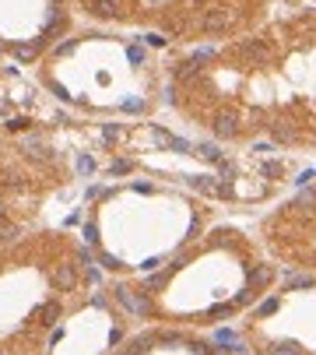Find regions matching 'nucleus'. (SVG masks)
<instances>
[{
  "instance_id": "39448f33",
  "label": "nucleus",
  "mask_w": 316,
  "mask_h": 355,
  "mask_svg": "<svg viewBox=\"0 0 316 355\" xmlns=\"http://www.w3.org/2000/svg\"><path fill=\"white\" fill-rule=\"evenodd\" d=\"M102 268L78 229L42 225L0 246V355H39L64 338L81 302H95Z\"/></svg>"
},
{
  "instance_id": "f03ea898",
  "label": "nucleus",
  "mask_w": 316,
  "mask_h": 355,
  "mask_svg": "<svg viewBox=\"0 0 316 355\" xmlns=\"http://www.w3.org/2000/svg\"><path fill=\"white\" fill-rule=\"evenodd\" d=\"M98 176L141 172L176 183L225 214H260L281 201L306 172L292 155L271 148H239L193 130H172L155 120L102 123Z\"/></svg>"
},
{
  "instance_id": "20e7f679",
  "label": "nucleus",
  "mask_w": 316,
  "mask_h": 355,
  "mask_svg": "<svg viewBox=\"0 0 316 355\" xmlns=\"http://www.w3.org/2000/svg\"><path fill=\"white\" fill-rule=\"evenodd\" d=\"M98 141L102 123L67 109L21 113L0 99V246L57 225V208H74L102 172Z\"/></svg>"
},
{
  "instance_id": "f257e3e1",
  "label": "nucleus",
  "mask_w": 316,
  "mask_h": 355,
  "mask_svg": "<svg viewBox=\"0 0 316 355\" xmlns=\"http://www.w3.org/2000/svg\"><path fill=\"white\" fill-rule=\"evenodd\" d=\"M281 271L249 225L222 218L162 268L116 278L109 299L120 313L158 327H215L260 306Z\"/></svg>"
},
{
  "instance_id": "7ed1b4c3",
  "label": "nucleus",
  "mask_w": 316,
  "mask_h": 355,
  "mask_svg": "<svg viewBox=\"0 0 316 355\" xmlns=\"http://www.w3.org/2000/svg\"><path fill=\"white\" fill-rule=\"evenodd\" d=\"M78 229L102 275L134 278L162 268L183 246L200 239L215 221L232 218L218 204L141 172L98 176L84 187Z\"/></svg>"
},
{
  "instance_id": "423d86ee",
  "label": "nucleus",
  "mask_w": 316,
  "mask_h": 355,
  "mask_svg": "<svg viewBox=\"0 0 316 355\" xmlns=\"http://www.w3.org/2000/svg\"><path fill=\"white\" fill-rule=\"evenodd\" d=\"M88 21L141 28L155 50L186 42L190 50L225 46L260 28L264 0H71Z\"/></svg>"
}]
</instances>
